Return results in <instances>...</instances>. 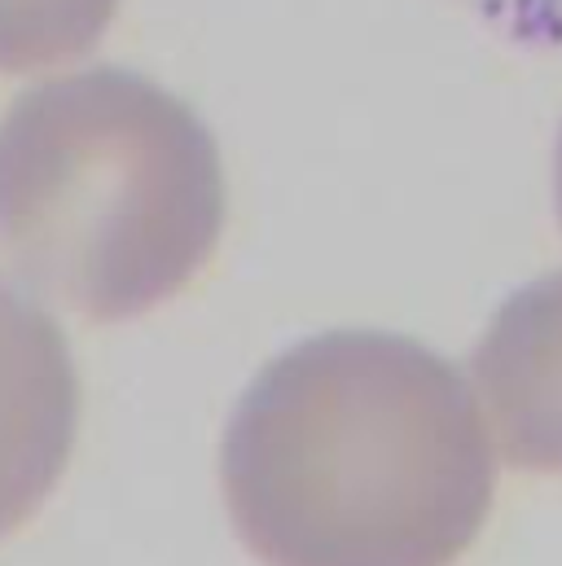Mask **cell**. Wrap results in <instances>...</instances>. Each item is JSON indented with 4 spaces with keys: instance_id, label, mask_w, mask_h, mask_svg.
<instances>
[{
    "instance_id": "3",
    "label": "cell",
    "mask_w": 562,
    "mask_h": 566,
    "mask_svg": "<svg viewBox=\"0 0 562 566\" xmlns=\"http://www.w3.org/2000/svg\"><path fill=\"white\" fill-rule=\"evenodd\" d=\"M106 0H0V71L40 66L89 40Z\"/></svg>"
},
{
    "instance_id": "4",
    "label": "cell",
    "mask_w": 562,
    "mask_h": 566,
    "mask_svg": "<svg viewBox=\"0 0 562 566\" xmlns=\"http://www.w3.org/2000/svg\"><path fill=\"white\" fill-rule=\"evenodd\" d=\"M483 27L497 35L523 44L562 53V0H461Z\"/></svg>"
},
{
    "instance_id": "1",
    "label": "cell",
    "mask_w": 562,
    "mask_h": 566,
    "mask_svg": "<svg viewBox=\"0 0 562 566\" xmlns=\"http://www.w3.org/2000/svg\"><path fill=\"white\" fill-rule=\"evenodd\" d=\"M111 80L22 97L0 124V260L89 316H124L176 264L163 163Z\"/></svg>"
},
{
    "instance_id": "2",
    "label": "cell",
    "mask_w": 562,
    "mask_h": 566,
    "mask_svg": "<svg viewBox=\"0 0 562 566\" xmlns=\"http://www.w3.org/2000/svg\"><path fill=\"white\" fill-rule=\"evenodd\" d=\"M75 439V374L62 334L0 285V536L53 492Z\"/></svg>"
}]
</instances>
